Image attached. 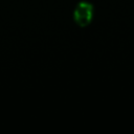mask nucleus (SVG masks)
Instances as JSON below:
<instances>
[{
    "mask_svg": "<svg viewBox=\"0 0 134 134\" xmlns=\"http://www.w3.org/2000/svg\"><path fill=\"white\" fill-rule=\"evenodd\" d=\"M93 15H94L93 5L88 1H81L76 4L73 10V20L79 26L85 27L91 23L93 19Z\"/></svg>",
    "mask_w": 134,
    "mask_h": 134,
    "instance_id": "f257e3e1",
    "label": "nucleus"
}]
</instances>
